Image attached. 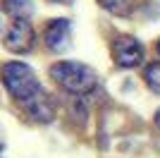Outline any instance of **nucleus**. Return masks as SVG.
I'll return each instance as SVG.
<instances>
[{
	"instance_id": "obj_1",
	"label": "nucleus",
	"mask_w": 160,
	"mask_h": 158,
	"mask_svg": "<svg viewBox=\"0 0 160 158\" xmlns=\"http://www.w3.org/2000/svg\"><path fill=\"white\" fill-rule=\"evenodd\" d=\"M0 79H2V86L7 89V93L22 105L36 98L38 93H43V86H41L36 72L27 62H19V60L5 62L0 70Z\"/></svg>"
},
{
	"instance_id": "obj_2",
	"label": "nucleus",
	"mask_w": 160,
	"mask_h": 158,
	"mask_svg": "<svg viewBox=\"0 0 160 158\" xmlns=\"http://www.w3.org/2000/svg\"><path fill=\"white\" fill-rule=\"evenodd\" d=\"M50 77L58 86H62L65 91L84 96V93L93 91L98 84V77L88 65L77 62V60H60L50 67Z\"/></svg>"
},
{
	"instance_id": "obj_3",
	"label": "nucleus",
	"mask_w": 160,
	"mask_h": 158,
	"mask_svg": "<svg viewBox=\"0 0 160 158\" xmlns=\"http://www.w3.org/2000/svg\"><path fill=\"white\" fill-rule=\"evenodd\" d=\"M143 55H146V50L134 36H117L112 41V60L124 70L139 67L143 62Z\"/></svg>"
},
{
	"instance_id": "obj_4",
	"label": "nucleus",
	"mask_w": 160,
	"mask_h": 158,
	"mask_svg": "<svg viewBox=\"0 0 160 158\" xmlns=\"http://www.w3.org/2000/svg\"><path fill=\"white\" fill-rule=\"evenodd\" d=\"M5 48L7 50L17 53V55H24L33 48L36 43V34H33V26L29 19H14L10 24V29L5 31Z\"/></svg>"
},
{
	"instance_id": "obj_5",
	"label": "nucleus",
	"mask_w": 160,
	"mask_h": 158,
	"mask_svg": "<svg viewBox=\"0 0 160 158\" xmlns=\"http://www.w3.org/2000/svg\"><path fill=\"white\" fill-rule=\"evenodd\" d=\"M69 34H72V24H69V19H53L50 24L46 26V46L50 48V50L60 53L67 48V43H69Z\"/></svg>"
},
{
	"instance_id": "obj_6",
	"label": "nucleus",
	"mask_w": 160,
	"mask_h": 158,
	"mask_svg": "<svg viewBox=\"0 0 160 158\" xmlns=\"http://www.w3.org/2000/svg\"><path fill=\"white\" fill-rule=\"evenodd\" d=\"M24 110L31 115L33 120H38V122H50L55 118V108H53V101L46 96V91L38 93L36 98H31L29 103H24Z\"/></svg>"
},
{
	"instance_id": "obj_7",
	"label": "nucleus",
	"mask_w": 160,
	"mask_h": 158,
	"mask_svg": "<svg viewBox=\"0 0 160 158\" xmlns=\"http://www.w3.org/2000/svg\"><path fill=\"white\" fill-rule=\"evenodd\" d=\"M0 5H2V10H5L12 19H27L29 14L33 12L31 0H2Z\"/></svg>"
},
{
	"instance_id": "obj_8",
	"label": "nucleus",
	"mask_w": 160,
	"mask_h": 158,
	"mask_svg": "<svg viewBox=\"0 0 160 158\" xmlns=\"http://www.w3.org/2000/svg\"><path fill=\"white\" fill-rule=\"evenodd\" d=\"M98 5L103 10H108L115 17H127V14L134 12L136 7V0H98Z\"/></svg>"
},
{
	"instance_id": "obj_9",
	"label": "nucleus",
	"mask_w": 160,
	"mask_h": 158,
	"mask_svg": "<svg viewBox=\"0 0 160 158\" xmlns=\"http://www.w3.org/2000/svg\"><path fill=\"white\" fill-rule=\"evenodd\" d=\"M143 79H146L148 89L160 96V60H153V62H148V65H146V70H143Z\"/></svg>"
},
{
	"instance_id": "obj_10",
	"label": "nucleus",
	"mask_w": 160,
	"mask_h": 158,
	"mask_svg": "<svg viewBox=\"0 0 160 158\" xmlns=\"http://www.w3.org/2000/svg\"><path fill=\"white\" fill-rule=\"evenodd\" d=\"M153 122H155V127H158V129H160V108H158V110H155V118H153Z\"/></svg>"
},
{
	"instance_id": "obj_11",
	"label": "nucleus",
	"mask_w": 160,
	"mask_h": 158,
	"mask_svg": "<svg viewBox=\"0 0 160 158\" xmlns=\"http://www.w3.org/2000/svg\"><path fill=\"white\" fill-rule=\"evenodd\" d=\"M53 3H60V5H69L72 0H53Z\"/></svg>"
},
{
	"instance_id": "obj_12",
	"label": "nucleus",
	"mask_w": 160,
	"mask_h": 158,
	"mask_svg": "<svg viewBox=\"0 0 160 158\" xmlns=\"http://www.w3.org/2000/svg\"><path fill=\"white\" fill-rule=\"evenodd\" d=\"M158 53H160V41H158Z\"/></svg>"
},
{
	"instance_id": "obj_13",
	"label": "nucleus",
	"mask_w": 160,
	"mask_h": 158,
	"mask_svg": "<svg viewBox=\"0 0 160 158\" xmlns=\"http://www.w3.org/2000/svg\"><path fill=\"white\" fill-rule=\"evenodd\" d=\"M0 146H2V141H0Z\"/></svg>"
}]
</instances>
